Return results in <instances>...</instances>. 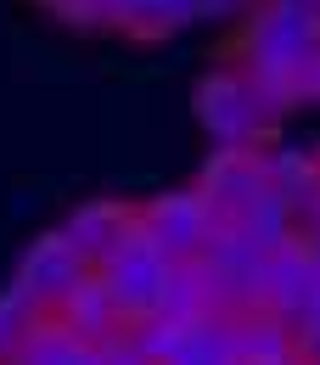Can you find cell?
Returning <instances> with one entry per match:
<instances>
[{
    "label": "cell",
    "mask_w": 320,
    "mask_h": 365,
    "mask_svg": "<svg viewBox=\"0 0 320 365\" xmlns=\"http://www.w3.org/2000/svg\"><path fill=\"white\" fill-rule=\"evenodd\" d=\"M191 101H197V124H202V135L214 140V152H253V146H264L275 135V124L264 118V107L253 101L242 68L202 73V85H197Z\"/></svg>",
    "instance_id": "cell-1"
},
{
    "label": "cell",
    "mask_w": 320,
    "mask_h": 365,
    "mask_svg": "<svg viewBox=\"0 0 320 365\" xmlns=\"http://www.w3.org/2000/svg\"><path fill=\"white\" fill-rule=\"evenodd\" d=\"M320 56V11L298 0H259L242 29V56L247 68H304Z\"/></svg>",
    "instance_id": "cell-2"
},
{
    "label": "cell",
    "mask_w": 320,
    "mask_h": 365,
    "mask_svg": "<svg viewBox=\"0 0 320 365\" xmlns=\"http://www.w3.org/2000/svg\"><path fill=\"white\" fill-rule=\"evenodd\" d=\"M135 230L169 264H191V259L202 253V242L214 236V220H208L197 185H175V191H158L152 202L135 208Z\"/></svg>",
    "instance_id": "cell-3"
},
{
    "label": "cell",
    "mask_w": 320,
    "mask_h": 365,
    "mask_svg": "<svg viewBox=\"0 0 320 365\" xmlns=\"http://www.w3.org/2000/svg\"><path fill=\"white\" fill-rule=\"evenodd\" d=\"M169 270H175V264H169V259H163V253H158V247L135 230V236H130L113 259H101L91 275L107 287V298L118 304V315H124V320H140V315H152V309H158V292H163Z\"/></svg>",
    "instance_id": "cell-4"
},
{
    "label": "cell",
    "mask_w": 320,
    "mask_h": 365,
    "mask_svg": "<svg viewBox=\"0 0 320 365\" xmlns=\"http://www.w3.org/2000/svg\"><path fill=\"white\" fill-rule=\"evenodd\" d=\"M264 191H270V185H264L259 146H253V152H214V158L202 163V175H197V197H202V208H208L214 230L236 225Z\"/></svg>",
    "instance_id": "cell-5"
},
{
    "label": "cell",
    "mask_w": 320,
    "mask_h": 365,
    "mask_svg": "<svg viewBox=\"0 0 320 365\" xmlns=\"http://www.w3.org/2000/svg\"><path fill=\"white\" fill-rule=\"evenodd\" d=\"M56 236L79 253L85 270H96L101 259H113V253L135 236V202H124V197H91V202H79V208L56 225Z\"/></svg>",
    "instance_id": "cell-6"
},
{
    "label": "cell",
    "mask_w": 320,
    "mask_h": 365,
    "mask_svg": "<svg viewBox=\"0 0 320 365\" xmlns=\"http://www.w3.org/2000/svg\"><path fill=\"white\" fill-rule=\"evenodd\" d=\"M85 275H91V270L79 264V253H73L56 230H46V236L23 253V264H17V275H11V287H17L40 315H56V304H62Z\"/></svg>",
    "instance_id": "cell-7"
},
{
    "label": "cell",
    "mask_w": 320,
    "mask_h": 365,
    "mask_svg": "<svg viewBox=\"0 0 320 365\" xmlns=\"http://www.w3.org/2000/svg\"><path fill=\"white\" fill-rule=\"evenodd\" d=\"M253 287H259L264 315L298 326L304 309L315 304V292H320V275H315V264H309V253H304V242H287V247L264 253V264H259V275H253Z\"/></svg>",
    "instance_id": "cell-8"
},
{
    "label": "cell",
    "mask_w": 320,
    "mask_h": 365,
    "mask_svg": "<svg viewBox=\"0 0 320 365\" xmlns=\"http://www.w3.org/2000/svg\"><path fill=\"white\" fill-rule=\"evenodd\" d=\"M51 320H56L73 343H85V349H113V343L124 337V326H130L96 275H85V281H79V287L56 304V315H51Z\"/></svg>",
    "instance_id": "cell-9"
},
{
    "label": "cell",
    "mask_w": 320,
    "mask_h": 365,
    "mask_svg": "<svg viewBox=\"0 0 320 365\" xmlns=\"http://www.w3.org/2000/svg\"><path fill=\"white\" fill-rule=\"evenodd\" d=\"M225 343L236 365H281L298 360V343H292V326L275 315H242L225 320Z\"/></svg>",
    "instance_id": "cell-10"
},
{
    "label": "cell",
    "mask_w": 320,
    "mask_h": 365,
    "mask_svg": "<svg viewBox=\"0 0 320 365\" xmlns=\"http://www.w3.org/2000/svg\"><path fill=\"white\" fill-rule=\"evenodd\" d=\"M259 163H264V185H270L287 208H298L309 191H320L315 152H304V146H281V140L270 135L264 146H259Z\"/></svg>",
    "instance_id": "cell-11"
},
{
    "label": "cell",
    "mask_w": 320,
    "mask_h": 365,
    "mask_svg": "<svg viewBox=\"0 0 320 365\" xmlns=\"http://www.w3.org/2000/svg\"><path fill=\"white\" fill-rule=\"evenodd\" d=\"M197 264H202V270H214L220 281H253L259 264H264V253H259V247H253L236 225H225V230H214V236L202 242Z\"/></svg>",
    "instance_id": "cell-12"
},
{
    "label": "cell",
    "mask_w": 320,
    "mask_h": 365,
    "mask_svg": "<svg viewBox=\"0 0 320 365\" xmlns=\"http://www.w3.org/2000/svg\"><path fill=\"white\" fill-rule=\"evenodd\" d=\"M236 230L259 247V253H275V247H287V242H298V225H292V208L275 197V191H264L242 220H236Z\"/></svg>",
    "instance_id": "cell-13"
},
{
    "label": "cell",
    "mask_w": 320,
    "mask_h": 365,
    "mask_svg": "<svg viewBox=\"0 0 320 365\" xmlns=\"http://www.w3.org/2000/svg\"><path fill=\"white\" fill-rule=\"evenodd\" d=\"M185 23H197V6L191 0H135L130 6V23H124V34L130 40H169V34H180Z\"/></svg>",
    "instance_id": "cell-14"
},
{
    "label": "cell",
    "mask_w": 320,
    "mask_h": 365,
    "mask_svg": "<svg viewBox=\"0 0 320 365\" xmlns=\"http://www.w3.org/2000/svg\"><path fill=\"white\" fill-rule=\"evenodd\" d=\"M180 331L185 326H175V320H163V315H140V320L124 326L118 343H124L135 360H146V365H169V354L180 349Z\"/></svg>",
    "instance_id": "cell-15"
},
{
    "label": "cell",
    "mask_w": 320,
    "mask_h": 365,
    "mask_svg": "<svg viewBox=\"0 0 320 365\" xmlns=\"http://www.w3.org/2000/svg\"><path fill=\"white\" fill-rule=\"evenodd\" d=\"M169 365H236L225 343V320H197L180 331V349L169 354Z\"/></svg>",
    "instance_id": "cell-16"
},
{
    "label": "cell",
    "mask_w": 320,
    "mask_h": 365,
    "mask_svg": "<svg viewBox=\"0 0 320 365\" xmlns=\"http://www.w3.org/2000/svg\"><path fill=\"white\" fill-rule=\"evenodd\" d=\"M40 320L46 315H40L17 287H0V365H11V354L23 349V337H29Z\"/></svg>",
    "instance_id": "cell-17"
},
{
    "label": "cell",
    "mask_w": 320,
    "mask_h": 365,
    "mask_svg": "<svg viewBox=\"0 0 320 365\" xmlns=\"http://www.w3.org/2000/svg\"><path fill=\"white\" fill-rule=\"evenodd\" d=\"M73 349H85V343H73V337H68V331L46 315L34 331H29V337H23V349L11 354V365H62Z\"/></svg>",
    "instance_id": "cell-18"
},
{
    "label": "cell",
    "mask_w": 320,
    "mask_h": 365,
    "mask_svg": "<svg viewBox=\"0 0 320 365\" xmlns=\"http://www.w3.org/2000/svg\"><path fill=\"white\" fill-rule=\"evenodd\" d=\"M292 343H298V360H315L320 354V292H315V304L304 309V320L292 326Z\"/></svg>",
    "instance_id": "cell-19"
},
{
    "label": "cell",
    "mask_w": 320,
    "mask_h": 365,
    "mask_svg": "<svg viewBox=\"0 0 320 365\" xmlns=\"http://www.w3.org/2000/svg\"><path fill=\"white\" fill-rule=\"evenodd\" d=\"M197 17H236V11H253L259 0H191Z\"/></svg>",
    "instance_id": "cell-20"
},
{
    "label": "cell",
    "mask_w": 320,
    "mask_h": 365,
    "mask_svg": "<svg viewBox=\"0 0 320 365\" xmlns=\"http://www.w3.org/2000/svg\"><path fill=\"white\" fill-rule=\"evenodd\" d=\"M96 365H146V360H135L124 343H113V349H96Z\"/></svg>",
    "instance_id": "cell-21"
},
{
    "label": "cell",
    "mask_w": 320,
    "mask_h": 365,
    "mask_svg": "<svg viewBox=\"0 0 320 365\" xmlns=\"http://www.w3.org/2000/svg\"><path fill=\"white\" fill-rule=\"evenodd\" d=\"M304 242V253H309V264H315V275H320V236H298Z\"/></svg>",
    "instance_id": "cell-22"
},
{
    "label": "cell",
    "mask_w": 320,
    "mask_h": 365,
    "mask_svg": "<svg viewBox=\"0 0 320 365\" xmlns=\"http://www.w3.org/2000/svg\"><path fill=\"white\" fill-rule=\"evenodd\" d=\"M62 365H96V349H73V354H68Z\"/></svg>",
    "instance_id": "cell-23"
},
{
    "label": "cell",
    "mask_w": 320,
    "mask_h": 365,
    "mask_svg": "<svg viewBox=\"0 0 320 365\" xmlns=\"http://www.w3.org/2000/svg\"><path fill=\"white\" fill-rule=\"evenodd\" d=\"M298 6H309V11H320V0H298Z\"/></svg>",
    "instance_id": "cell-24"
},
{
    "label": "cell",
    "mask_w": 320,
    "mask_h": 365,
    "mask_svg": "<svg viewBox=\"0 0 320 365\" xmlns=\"http://www.w3.org/2000/svg\"><path fill=\"white\" fill-rule=\"evenodd\" d=\"M281 365H304V360H281Z\"/></svg>",
    "instance_id": "cell-25"
},
{
    "label": "cell",
    "mask_w": 320,
    "mask_h": 365,
    "mask_svg": "<svg viewBox=\"0 0 320 365\" xmlns=\"http://www.w3.org/2000/svg\"><path fill=\"white\" fill-rule=\"evenodd\" d=\"M315 169H320V146H315Z\"/></svg>",
    "instance_id": "cell-26"
},
{
    "label": "cell",
    "mask_w": 320,
    "mask_h": 365,
    "mask_svg": "<svg viewBox=\"0 0 320 365\" xmlns=\"http://www.w3.org/2000/svg\"><path fill=\"white\" fill-rule=\"evenodd\" d=\"M304 365H320V354H315V360H304Z\"/></svg>",
    "instance_id": "cell-27"
}]
</instances>
